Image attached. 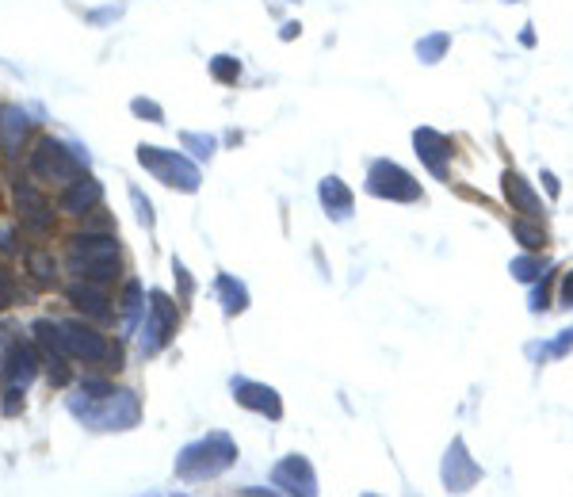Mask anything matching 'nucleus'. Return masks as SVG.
Wrapping results in <instances>:
<instances>
[{
    "label": "nucleus",
    "instance_id": "obj_1",
    "mask_svg": "<svg viewBox=\"0 0 573 497\" xmlns=\"http://www.w3.org/2000/svg\"><path fill=\"white\" fill-rule=\"evenodd\" d=\"M237 463V444L226 433H207L203 440L188 444L176 455V475L184 482H207V478L226 475Z\"/></svg>",
    "mask_w": 573,
    "mask_h": 497
},
{
    "label": "nucleus",
    "instance_id": "obj_2",
    "mask_svg": "<svg viewBox=\"0 0 573 497\" xmlns=\"http://www.w3.org/2000/svg\"><path fill=\"white\" fill-rule=\"evenodd\" d=\"M69 413L81 417L88 429H134L142 417V402L134 390H115L107 398H88V394H73L69 398Z\"/></svg>",
    "mask_w": 573,
    "mask_h": 497
},
{
    "label": "nucleus",
    "instance_id": "obj_3",
    "mask_svg": "<svg viewBox=\"0 0 573 497\" xmlns=\"http://www.w3.org/2000/svg\"><path fill=\"white\" fill-rule=\"evenodd\" d=\"M138 165H142L146 173H153V180H161L165 188H176V192H199V184H203L195 161H188L184 153H176V150L138 146Z\"/></svg>",
    "mask_w": 573,
    "mask_h": 497
},
{
    "label": "nucleus",
    "instance_id": "obj_4",
    "mask_svg": "<svg viewBox=\"0 0 573 497\" xmlns=\"http://www.w3.org/2000/svg\"><path fill=\"white\" fill-rule=\"evenodd\" d=\"M88 153L77 142H58V138H43L31 150V173L39 180H77L85 176Z\"/></svg>",
    "mask_w": 573,
    "mask_h": 497
},
{
    "label": "nucleus",
    "instance_id": "obj_5",
    "mask_svg": "<svg viewBox=\"0 0 573 497\" xmlns=\"http://www.w3.org/2000/svg\"><path fill=\"white\" fill-rule=\"evenodd\" d=\"M176 325H180V310H176V303H172L165 291H149L146 322H142V337H138L142 356H157V352L172 341Z\"/></svg>",
    "mask_w": 573,
    "mask_h": 497
},
{
    "label": "nucleus",
    "instance_id": "obj_6",
    "mask_svg": "<svg viewBox=\"0 0 573 497\" xmlns=\"http://www.w3.org/2000/svg\"><path fill=\"white\" fill-rule=\"evenodd\" d=\"M367 192L379 195V199H390V203H421L425 199L421 184L394 161H375L367 169Z\"/></svg>",
    "mask_w": 573,
    "mask_h": 497
},
{
    "label": "nucleus",
    "instance_id": "obj_7",
    "mask_svg": "<svg viewBox=\"0 0 573 497\" xmlns=\"http://www.w3.org/2000/svg\"><path fill=\"white\" fill-rule=\"evenodd\" d=\"M62 325V352L69 360H85V364H100L111 356V341L104 333H96L88 322H58Z\"/></svg>",
    "mask_w": 573,
    "mask_h": 497
},
{
    "label": "nucleus",
    "instance_id": "obj_8",
    "mask_svg": "<svg viewBox=\"0 0 573 497\" xmlns=\"http://www.w3.org/2000/svg\"><path fill=\"white\" fill-rule=\"evenodd\" d=\"M272 486L279 494H302V497H314L318 494V475L310 467L306 455H287L279 459L276 471H272Z\"/></svg>",
    "mask_w": 573,
    "mask_h": 497
},
{
    "label": "nucleus",
    "instance_id": "obj_9",
    "mask_svg": "<svg viewBox=\"0 0 573 497\" xmlns=\"http://www.w3.org/2000/svg\"><path fill=\"white\" fill-rule=\"evenodd\" d=\"M444 490H451V494H467L470 486L482 478V467L470 459L467 444L463 440H451V448H447L444 455Z\"/></svg>",
    "mask_w": 573,
    "mask_h": 497
},
{
    "label": "nucleus",
    "instance_id": "obj_10",
    "mask_svg": "<svg viewBox=\"0 0 573 497\" xmlns=\"http://www.w3.org/2000/svg\"><path fill=\"white\" fill-rule=\"evenodd\" d=\"M230 390H234L237 406L260 413V417H272V421L283 417V402H279L276 387H268V383H253V379H230Z\"/></svg>",
    "mask_w": 573,
    "mask_h": 497
},
{
    "label": "nucleus",
    "instance_id": "obj_11",
    "mask_svg": "<svg viewBox=\"0 0 573 497\" xmlns=\"http://www.w3.org/2000/svg\"><path fill=\"white\" fill-rule=\"evenodd\" d=\"M16 211H20L23 226L35 230V234H46V230L54 226V207H50V199H46L35 184H27V180L16 184Z\"/></svg>",
    "mask_w": 573,
    "mask_h": 497
},
{
    "label": "nucleus",
    "instance_id": "obj_12",
    "mask_svg": "<svg viewBox=\"0 0 573 497\" xmlns=\"http://www.w3.org/2000/svg\"><path fill=\"white\" fill-rule=\"evenodd\" d=\"M413 146H417V157L425 161V169L436 180H447V161H451V138H444L440 130L421 127L413 130Z\"/></svg>",
    "mask_w": 573,
    "mask_h": 497
},
{
    "label": "nucleus",
    "instance_id": "obj_13",
    "mask_svg": "<svg viewBox=\"0 0 573 497\" xmlns=\"http://www.w3.org/2000/svg\"><path fill=\"white\" fill-rule=\"evenodd\" d=\"M100 203H104V184H100V180H92V176H77V180H69V188H65L62 199H58V207L73 218L92 215Z\"/></svg>",
    "mask_w": 573,
    "mask_h": 497
},
{
    "label": "nucleus",
    "instance_id": "obj_14",
    "mask_svg": "<svg viewBox=\"0 0 573 497\" xmlns=\"http://www.w3.org/2000/svg\"><path fill=\"white\" fill-rule=\"evenodd\" d=\"M4 387H20L27 390L35 383V375H39V356H35V348L16 341V345L8 348V360H4Z\"/></svg>",
    "mask_w": 573,
    "mask_h": 497
},
{
    "label": "nucleus",
    "instance_id": "obj_15",
    "mask_svg": "<svg viewBox=\"0 0 573 497\" xmlns=\"http://www.w3.org/2000/svg\"><path fill=\"white\" fill-rule=\"evenodd\" d=\"M65 299L77 306L88 322H111V306H107L111 299L100 291V283H88V280L73 283V287L65 291Z\"/></svg>",
    "mask_w": 573,
    "mask_h": 497
},
{
    "label": "nucleus",
    "instance_id": "obj_16",
    "mask_svg": "<svg viewBox=\"0 0 573 497\" xmlns=\"http://www.w3.org/2000/svg\"><path fill=\"white\" fill-rule=\"evenodd\" d=\"M501 188H505V199H509L512 211H520L524 218H539V222H543V203H539V195L531 192V184L524 176L509 169V173L501 176Z\"/></svg>",
    "mask_w": 573,
    "mask_h": 497
},
{
    "label": "nucleus",
    "instance_id": "obj_17",
    "mask_svg": "<svg viewBox=\"0 0 573 497\" xmlns=\"http://www.w3.org/2000/svg\"><path fill=\"white\" fill-rule=\"evenodd\" d=\"M69 257H119V241H115V234L81 230L69 238Z\"/></svg>",
    "mask_w": 573,
    "mask_h": 497
},
{
    "label": "nucleus",
    "instance_id": "obj_18",
    "mask_svg": "<svg viewBox=\"0 0 573 497\" xmlns=\"http://www.w3.org/2000/svg\"><path fill=\"white\" fill-rule=\"evenodd\" d=\"M318 195H321V207H325V215L329 218L344 222V218L352 215V192H348V184H344L340 176H325Z\"/></svg>",
    "mask_w": 573,
    "mask_h": 497
},
{
    "label": "nucleus",
    "instance_id": "obj_19",
    "mask_svg": "<svg viewBox=\"0 0 573 497\" xmlns=\"http://www.w3.org/2000/svg\"><path fill=\"white\" fill-rule=\"evenodd\" d=\"M27 130H31V119H27V111L16 108V104H8V108H0V146L8 153H16L23 146V138H27Z\"/></svg>",
    "mask_w": 573,
    "mask_h": 497
},
{
    "label": "nucleus",
    "instance_id": "obj_20",
    "mask_svg": "<svg viewBox=\"0 0 573 497\" xmlns=\"http://www.w3.org/2000/svg\"><path fill=\"white\" fill-rule=\"evenodd\" d=\"M69 272L77 280L107 283L119 276V257H69Z\"/></svg>",
    "mask_w": 573,
    "mask_h": 497
},
{
    "label": "nucleus",
    "instance_id": "obj_21",
    "mask_svg": "<svg viewBox=\"0 0 573 497\" xmlns=\"http://www.w3.org/2000/svg\"><path fill=\"white\" fill-rule=\"evenodd\" d=\"M214 291H218V303H222V310H226L230 318L249 306V287H245L241 280H234V276H226V272L214 280Z\"/></svg>",
    "mask_w": 573,
    "mask_h": 497
},
{
    "label": "nucleus",
    "instance_id": "obj_22",
    "mask_svg": "<svg viewBox=\"0 0 573 497\" xmlns=\"http://www.w3.org/2000/svg\"><path fill=\"white\" fill-rule=\"evenodd\" d=\"M512 238L520 241L528 253H539L543 245H547V226L539 222V218H512Z\"/></svg>",
    "mask_w": 573,
    "mask_h": 497
},
{
    "label": "nucleus",
    "instance_id": "obj_23",
    "mask_svg": "<svg viewBox=\"0 0 573 497\" xmlns=\"http://www.w3.org/2000/svg\"><path fill=\"white\" fill-rule=\"evenodd\" d=\"M27 272H31V280L39 283V287H54L58 283V264H54V257L50 253H27Z\"/></svg>",
    "mask_w": 573,
    "mask_h": 497
},
{
    "label": "nucleus",
    "instance_id": "obj_24",
    "mask_svg": "<svg viewBox=\"0 0 573 497\" xmlns=\"http://www.w3.org/2000/svg\"><path fill=\"white\" fill-rule=\"evenodd\" d=\"M554 264L551 260H539V257H516L509 264V272L516 276L520 283H535V280H543L547 272H551Z\"/></svg>",
    "mask_w": 573,
    "mask_h": 497
},
{
    "label": "nucleus",
    "instance_id": "obj_25",
    "mask_svg": "<svg viewBox=\"0 0 573 497\" xmlns=\"http://www.w3.org/2000/svg\"><path fill=\"white\" fill-rule=\"evenodd\" d=\"M447 46H451V35H447V31H432V35H425V39L417 43V58L425 65H436L447 54Z\"/></svg>",
    "mask_w": 573,
    "mask_h": 497
},
{
    "label": "nucleus",
    "instance_id": "obj_26",
    "mask_svg": "<svg viewBox=\"0 0 573 497\" xmlns=\"http://www.w3.org/2000/svg\"><path fill=\"white\" fill-rule=\"evenodd\" d=\"M142 283L130 280L127 287H123V299H119V310H123V318H127V325H138V314H142Z\"/></svg>",
    "mask_w": 573,
    "mask_h": 497
},
{
    "label": "nucleus",
    "instance_id": "obj_27",
    "mask_svg": "<svg viewBox=\"0 0 573 497\" xmlns=\"http://www.w3.org/2000/svg\"><path fill=\"white\" fill-rule=\"evenodd\" d=\"M211 77L218 85H237V77H241V62L230 58V54H218L211 58Z\"/></svg>",
    "mask_w": 573,
    "mask_h": 497
},
{
    "label": "nucleus",
    "instance_id": "obj_28",
    "mask_svg": "<svg viewBox=\"0 0 573 497\" xmlns=\"http://www.w3.org/2000/svg\"><path fill=\"white\" fill-rule=\"evenodd\" d=\"M570 348H573V329H562V337H558V341H551V345H531L528 356H535V360H539V356H543V360H551V356H566Z\"/></svg>",
    "mask_w": 573,
    "mask_h": 497
},
{
    "label": "nucleus",
    "instance_id": "obj_29",
    "mask_svg": "<svg viewBox=\"0 0 573 497\" xmlns=\"http://www.w3.org/2000/svg\"><path fill=\"white\" fill-rule=\"evenodd\" d=\"M130 111L138 115V119H146V123H165V111L157 100H146V96H138V100H130Z\"/></svg>",
    "mask_w": 573,
    "mask_h": 497
},
{
    "label": "nucleus",
    "instance_id": "obj_30",
    "mask_svg": "<svg viewBox=\"0 0 573 497\" xmlns=\"http://www.w3.org/2000/svg\"><path fill=\"white\" fill-rule=\"evenodd\" d=\"M16 291H20V287H16V276H12V268H8V264H0V310L16 303Z\"/></svg>",
    "mask_w": 573,
    "mask_h": 497
},
{
    "label": "nucleus",
    "instance_id": "obj_31",
    "mask_svg": "<svg viewBox=\"0 0 573 497\" xmlns=\"http://www.w3.org/2000/svg\"><path fill=\"white\" fill-rule=\"evenodd\" d=\"M130 203H134V211H138V222L146 226V230H153V207H149V199L142 195V188H130Z\"/></svg>",
    "mask_w": 573,
    "mask_h": 497
},
{
    "label": "nucleus",
    "instance_id": "obj_32",
    "mask_svg": "<svg viewBox=\"0 0 573 497\" xmlns=\"http://www.w3.org/2000/svg\"><path fill=\"white\" fill-rule=\"evenodd\" d=\"M180 142H184L195 157H211L214 153V138H207V134H180Z\"/></svg>",
    "mask_w": 573,
    "mask_h": 497
},
{
    "label": "nucleus",
    "instance_id": "obj_33",
    "mask_svg": "<svg viewBox=\"0 0 573 497\" xmlns=\"http://www.w3.org/2000/svg\"><path fill=\"white\" fill-rule=\"evenodd\" d=\"M81 394H88V398H107V394H115V387H111L107 379H81Z\"/></svg>",
    "mask_w": 573,
    "mask_h": 497
},
{
    "label": "nucleus",
    "instance_id": "obj_34",
    "mask_svg": "<svg viewBox=\"0 0 573 497\" xmlns=\"http://www.w3.org/2000/svg\"><path fill=\"white\" fill-rule=\"evenodd\" d=\"M23 410V390L20 387H4V413L16 417Z\"/></svg>",
    "mask_w": 573,
    "mask_h": 497
},
{
    "label": "nucleus",
    "instance_id": "obj_35",
    "mask_svg": "<svg viewBox=\"0 0 573 497\" xmlns=\"http://www.w3.org/2000/svg\"><path fill=\"white\" fill-rule=\"evenodd\" d=\"M172 272H176V280H180V299H191V295H195V283H191L188 268L176 260V264H172Z\"/></svg>",
    "mask_w": 573,
    "mask_h": 497
},
{
    "label": "nucleus",
    "instance_id": "obj_36",
    "mask_svg": "<svg viewBox=\"0 0 573 497\" xmlns=\"http://www.w3.org/2000/svg\"><path fill=\"white\" fill-rule=\"evenodd\" d=\"M0 253H20V245H16V230H0Z\"/></svg>",
    "mask_w": 573,
    "mask_h": 497
},
{
    "label": "nucleus",
    "instance_id": "obj_37",
    "mask_svg": "<svg viewBox=\"0 0 573 497\" xmlns=\"http://www.w3.org/2000/svg\"><path fill=\"white\" fill-rule=\"evenodd\" d=\"M562 306H573V272H566L562 280Z\"/></svg>",
    "mask_w": 573,
    "mask_h": 497
},
{
    "label": "nucleus",
    "instance_id": "obj_38",
    "mask_svg": "<svg viewBox=\"0 0 573 497\" xmlns=\"http://www.w3.org/2000/svg\"><path fill=\"white\" fill-rule=\"evenodd\" d=\"M543 184H547V192H551V199L558 195V180H554L551 173H543Z\"/></svg>",
    "mask_w": 573,
    "mask_h": 497
},
{
    "label": "nucleus",
    "instance_id": "obj_39",
    "mask_svg": "<svg viewBox=\"0 0 573 497\" xmlns=\"http://www.w3.org/2000/svg\"><path fill=\"white\" fill-rule=\"evenodd\" d=\"M279 35H283V39H295V35H298V23H283V31H279Z\"/></svg>",
    "mask_w": 573,
    "mask_h": 497
}]
</instances>
